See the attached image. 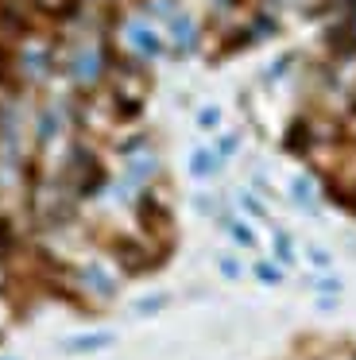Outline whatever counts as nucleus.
I'll use <instances>...</instances> for the list:
<instances>
[{
    "label": "nucleus",
    "instance_id": "nucleus-1",
    "mask_svg": "<svg viewBox=\"0 0 356 360\" xmlns=\"http://www.w3.org/2000/svg\"><path fill=\"white\" fill-rule=\"evenodd\" d=\"M124 43L132 47V55H139V58H159L163 51H167V39H163L159 32H155L147 20H132L128 27H124Z\"/></svg>",
    "mask_w": 356,
    "mask_h": 360
},
{
    "label": "nucleus",
    "instance_id": "nucleus-6",
    "mask_svg": "<svg viewBox=\"0 0 356 360\" xmlns=\"http://www.w3.org/2000/svg\"><path fill=\"white\" fill-rule=\"evenodd\" d=\"M271 252H275V259H279L283 267H294V264H298L294 240H291V233H283V229H275V236H271Z\"/></svg>",
    "mask_w": 356,
    "mask_h": 360
},
{
    "label": "nucleus",
    "instance_id": "nucleus-19",
    "mask_svg": "<svg viewBox=\"0 0 356 360\" xmlns=\"http://www.w3.org/2000/svg\"><path fill=\"white\" fill-rule=\"evenodd\" d=\"M163 306H167V295H147L144 302H136L132 310L136 314H155V310H163Z\"/></svg>",
    "mask_w": 356,
    "mask_h": 360
},
{
    "label": "nucleus",
    "instance_id": "nucleus-7",
    "mask_svg": "<svg viewBox=\"0 0 356 360\" xmlns=\"http://www.w3.org/2000/svg\"><path fill=\"white\" fill-rule=\"evenodd\" d=\"M170 35H174V47L186 51V47H193V39H198V27H193L190 16H174L170 20Z\"/></svg>",
    "mask_w": 356,
    "mask_h": 360
},
{
    "label": "nucleus",
    "instance_id": "nucleus-12",
    "mask_svg": "<svg viewBox=\"0 0 356 360\" xmlns=\"http://www.w3.org/2000/svg\"><path fill=\"white\" fill-rule=\"evenodd\" d=\"M155 174V155H144V159H132L128 163V182H147Z\"/></svg>",
    "mask_w": 356,
    "mask_h": 360
},
{
    "label": "nucleus",
    "instance_id": "nucleus-20",
    "mask_svg": "<svg viewBox=\"0 0 356 360\" xmlns=\"http://www.w3.org/2000/svg\"><path fill=\"white\" fill-rule=\"evenodd\" d=\"M317 295H341V279H317Z\"/></svg>",
    "mask_w": 356,
    "mask_h": 360
},
{
    "label": "nucleus",
    "instance_id": "nucleus-16",
    "mask_svg": "<svg viewBox=\"0 0 356 360\" xmlns=\"http://www.w3.org/2000/svg\"><path fill=\"white\" fill-rule=\"evenodd\" d=\"M198 128L217 132V128H221V109H217V105H201L198 109Z\"/></svg>",
    "mask_w": 356,
    "mask_h": 360
},
{
    "label": "nucleus",
    "instance_id": "nucleus-10",
    "mask_svg": "<svg viewBox=\"0 0 356 360\" xmlns=\"http://www.w3.org/2000/svg\"><path fill=\"white\" fill-rule=\"evenodd\" d=\"M20 58H23V70H35V74H43V70H46V63H51V55H46V47H39V43H35V47L27 43Z\"/></svg>",
    "mask_w": 356,
    "mask_h": 360
},
{
    "label": "nucleus",
    "instance_id": "nucleus-4",
    "mask_svg": "<svg viewBox=\"0 0 356 360\" xmlns=\"http://www.w3.org/2000/svg\"><path fill=\"white\" fill-rule=\"evenodd\" d=\"M286 194H291V202L298 205L302 213H314L317 210V182L310 179V174H294L291 186H286Z\"/></svg>",
    "mask_w": 356,
    "mask_h": 360
},
{
    "label": "nucleus",
    "instance_id": "nucleus-14",
    "mask_svg": "<svg viewBox=\"0 0 356 360\" xmlns=\"http://www.w3.org/2000/svg\"><path fill=\"white\" fill-rule=\"evenodd\" d=\"M236 202H240V210H244L248 213V217H267V205H263V198H255L252 194V190H240V198H236Z\"/></svg>",
    "mask_w": 356,
    "mask_h": 360
},
{
    "label": "nucleus",
    "instance_id": "nucleus-15",
    "mask_svg": "<svg viewBox=\"0 0 356 360\" xmlns=\"http://www.w3.org/2000/svg\"><path fill=\"white\" fill-rule=\"evenodd\" d=\"M306 259L317 267V271H329V267H333V252L322 248V244H310V248H306Z\"/></svg>",
    "mask_w": 356,
    "mask_h": 360
},
{
    "label": "nucleus",
    "instance_id": "nucleus-9",
    "mask_svg": "<svg viewBox=\"0 0 356 360\" xmlns=\"http://www.w3.org/2000/svg\"><path fill=\"white\" fill-rule=\"evenodd\" d=\"M82 275H85V283H89V287L97 290V295H105V298H113V295H116V279H113V275H105L101 267H85Z\"/></svg>",
    "mask_w": 356,
    "mask_h": 360
},
{
    "label": "nucleus",
    "instance_id": "nucleus-3",
    "mask_svg": "<svg viewBox=\"0 0 356 360\" xmlns=\"http://www.w3.org/2000/svg\"><path fill=\"white\" fill-rule=\"evenodd\" d=\"M186 171H190V179H198V182H205V179H213L217 171H221V159H217V151L213 148H193L190 155H186Z\"/></svg>",
    "mask_w": 356,
    "mask_h": 360
},
{
    "label": "nucleus",
    "instance_id": "nucleus-5",
    "mask_svg": "<svg viewBox=\"0 0 356 360\" xmlns=\"http://www.w3.org/2000/svg\"><path fill=\"white\" fill-rule=\"evenodd\" d=\"M113 345V333H85V337H66L62 349L66 352H97V349H108Z\"/></svg>",
    "mask_w": 356,
    "mask_h": 360
},
{
    "label": "nucleus",
    "instance_id": "nucleus-2",
    "mask_svg": "<svg viewBox=\"0 0 356 360\" xmlns=\"http://www.w3.org/2000/svg\"><path fill=\"white\" fill-rule=\"evenodd\" d=\"M101 70H105V58H101L97 47H82L74 55V66H70V74H74L77 86H93V82L101 78Z\"/></svg>",
    "mask_w": 356,
    "mask_h": 360
},
{
    "label": "nucleus",
    "instance_id": "nucleus-18",
    "mask_svg": "<svg viewBox=\"0 0 356 360\" xmlns=\"http://www.w3.org/2000/svg\"><path fill=\"white\" fill-rule=\"evenodd\" d=\"M58 128H62V120H58V112H54V109H46L43 112V117H39V140H51V136L54 132H58Z\"/></svg>",
    "mask_w": 356,
    "mask_h": 360
},
{
    "label": "nucleus",
    "instance_id": "nucleus-8",
    "mask_svg": "<svg viewBox=\"0 0 356 360\" xmlns=\"http://www.w3.org/2000/svg\"><path fill=\"white\" fill-rule=\"evenodd\" d=\"M252 275L263 283V287H279V283H283V264H279V259H255Z\"/></svg>",
    "mask_w": 356,
    "mask_h": 360
},
{
    "label": "nucleus",
    "instance_id": "nucleus-17",
    "mask_svg": "<svg viewBox=\"0 0 356 360\" xmlns=\"http://www.w3.org/2000/svg\"><path fill=\"white\" fill-rule=\"evenodd\" d=\"M217 271H221L229 283H236L240 275H244V264H240L236 256H217Z\"/></svg>",
    "mask_w": 356,
    "mask_h": 360
},
{
    "label": "nucleus",
    "instance_id": "nucleus-13",
    "mask_svg": "<svg viewBox=\"0 0 356 360\" xmlns=\"http://www.w3.org/2000/svg\"><path fill=\"white\" fill-rule=\"evenodd\" d=\"M213 151H217L221 163H224V159H232L240 151V136L236 132H221V136H217V143H213Z\"/></svg>",
    "mask_w": 356,
    "mask_h": 360
},
{
    "label": "nucleus",
    "instance_id": "nucleus-21",
    "mask_svg": "<svg viewBox=\"0 0 356 360\" xmlns=\"http://www.w3.org/2000/svg\"><path fill=\"white\" fill-rule=\"evenodd\" d=\"M193 205H198L201 213H213V198H205V194H201V198H198V202H193Z\"/></svg>",
    "mask_w": 356,
    "mask_h": 360
},
{
    "label": "nucleus",
    "instance_id": "nucleus-11",
    "mask_svg": "<svg viewBox=\"0 0 356 360\" xmlns=\"http://www.w3.org/2000/svg\"><path fill=\"white\" fill-rule=\"evenodd\" d=\"M224 229H229V236H232V244H240V248H255V233H252V225H244V221H224Z\"/></svg>",
    "mask_w": 356,
    "mask_h": 360
}]
</instances>
